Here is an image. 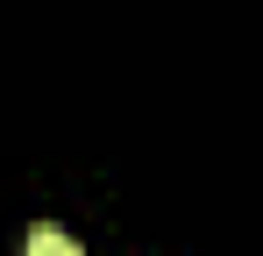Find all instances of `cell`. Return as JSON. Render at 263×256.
<instances>
[{
    "instance_id": "6da1fadb",
    "label": "cell",
    "mask_w": 263,
    "mask_h": 256,
    "mask_svg": "<svg viewBox=\"0 0 263 256\" xmlns=\"http://www.w3.org/2000/svg\"><path fill=\"white\" fill-rule=\"evenodd\" d=\"M29 256H79V242H71V235H64V228H29Z\"/></svg>"
}]
</instances>
